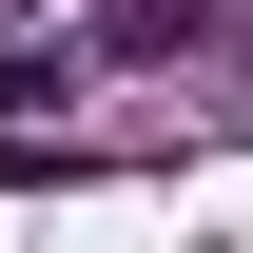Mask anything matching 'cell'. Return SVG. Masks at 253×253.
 <instances>
[{
  "instance_id": "obj_1",
  "label": "cell",
  "mask_w": 253,
  "mask_h": 253,
  "mask_svg": "<svg viewBox=\"0 0 253 253\" xmlns=\"http://www.w3.org/2000/svg\"><path fill=\"white\" fill-rule=\"evenodd\" d=\"M214 0H97V59H195Z\"/></svg>"
}]
</instances>
